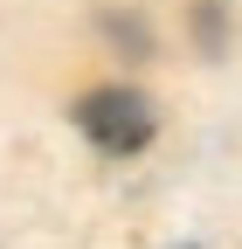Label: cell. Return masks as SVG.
Here are the masks:
<instances>
[{
	"label": "cell",
	"instance_id": "cell-1",
	"mask_svg": "<svg viewBox=\"0 0 242 249\" xmlns=\"http://www.w3.org/2000/svg\"><path fill=\"white\" fill-rule=\"evenodd\" d=\"M76 132L104 152V160H132V152H145L159 139V111H153V97L145 90H132V83H97V90H83L76 97Z\"/></svg>",
	"mask_w": 242,
	"mask_h": 249
},
{
	"label": "cell",
	"instance_id": "cell-2",
	"mask_svg": "<svg viewBox=\"0 0 242 249\" xmlns=\"http://www.w3.org/2000/svg\"><path fill=\"white\" fill-rule=\"evenodd\" d=\"M97 28L111 35V49H125L132 62H145V55H153V28H145L138 14H118V7H97Z\"/></svg>",
	"mask_w": 242,
	"mask_h": 249
},
{
	"label": "cell",
	"instance_id": "cell-3",
	"mask_svg": "<svg viewBox=\"0 0 242 249\" xmlns=\"http://www.w3.org/2000/svg\"><path fill=\"white\" fill-rule=\"evenodd\" d=\"M228 0H194V42H201V55H222L228 49Z\"/></svg>",
	"mask_w": 242,
	"mask_h": 249
}]
</instances>
